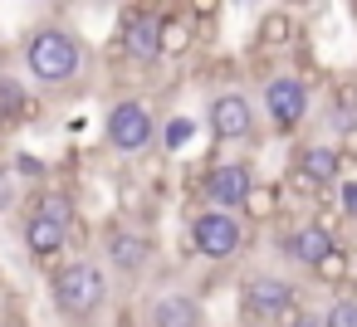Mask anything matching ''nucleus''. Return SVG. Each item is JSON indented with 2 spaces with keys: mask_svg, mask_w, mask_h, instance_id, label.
Returning <instances> with one entry per match:
<instances>
[{
  "mask_svg": "<svg viewBox=\"0 0 357 327\" xmlns=\"http://www.w3.org/2000/svg\"><path fill=\"white\" fill-rule=\"evenodd\" d=\"M279 205H284V191L274 181H250V191L240 200V210H245L250 225H274L279 220Z\"/></svg>",
  "mask_w": 357,
  "mask_h": 327,
  "instance_id": "16",
  "label": "nucleus"
},
{
  "mask_svg": "<svg viewBox=\"0 0 357 327\" xmlns=\"http://www.w3.org/2000/svg\"><path fill=\"white\" fill-rule=\"evenodd\" d=\"M259 108L269 113V122H274L279 132H294V127H303V118H308V83L294 79V74H274V79H264Z\"/></svg>",
  "mask_w": 357,
  "mask_h": 327,
  "instance_id": "7",
  "label": "nucleus"
},
{
  "mask_svg": "<svg viewBox=\"0 0 357 327\" xmlns=\"http://www.w3.org/2000/svg\"><path fill=\"white\" fill-rule=\"evenodd\" d=\"M0 298H6V278H0Z\"/></svg>",
  "mask_w": 357,
  "mask_h": 327,
  "instance_id": "29",
  "label": "nucleus"
},
{
  "mask_svg": "<svg viewBox=\"0 0 357 327\" xmlns=\"http://www.w3.org/2000/svg\"><path fill=\"white\" fill-rule=\"evenodd\" d=\"M255 45H259V54H289L298 45L294 10H264L259 15V30H255Z\"/></svg>",
  "mask_w": 357,
  "mask_h": 327,
  "instance_id": "13",
  "label": "nucleus"
},
{
  "mask_svg": "<svg viewBox=\"0 0 357 327\" xmlns=\"http://www.w3.org/2000/svg\"><path fill=\"white\" fill-rule=\"evenodd\" d=\"M103 137H108V147L118 157H142L152 147V137H157V118H152V108L142 98H118L108 108V118H103Z\"/></svg>",
  "mask_w": 357,
  "mask_h": 327,
  "instance_id": "3",
  "label": "nucleus"
},
{
  "mask_svg": "<svg viewBox=\"0 0 357 327\" xmlns=\"http://www.w3.org/2000/svg\"><path fill=\"white\" fill-rule=\"evenodd\" d=\"M64 244H69V230H59L54 220H45V215L30 210V220H25V249H30L40 264H50V259L64 254Z\"/></svg>",
  "mask_w": 357,
  "mask_h": 327,
  "instance_id": "15",
  "label": "nucleus"
},
{
  "mask_svg": "<svg viewBox=\"0 0 357 327\" xmlns=\"http://www.w3.org/2000/svg\"><path fill=\"white\" fill-rule=\"evenodd\" d=\"M337 205H342V220H357V181H337Z\"/></svg>",
  "mask_w": 357,
  "mask_h": 327,
  "instance_id": "24",
  "label": "nucleus"
},
{
  "mask_svg": "<svg viewBox=\"0 0 357 327\" xmlns=\"http://www.w3.org/2000/svg\"><path fill=\"white\" fill-rule=\"evenodd\" d=\"M6 171H10V176H45V166H40L35 157H25V152H20V157H15Z\"/></svg>",
  "mask_w": 357,
  "mask_h": 327,
  "instance_id": "26",
  "label": "nucleus"
},
{
  "mask_svg": "<svg viewBox=\"0 0 357 327\" xmlns=\"http://www.w3.org/2000/svg\"><path fill=\"white\" fill-rule=\"evenodd\" d=\"M162 137H167V142H162L167 152H181V147L196 137V118H181V113H176V118H167V132H162Z\"/></svg>",
  "mask_w": 357,
  "mask_h": 327,
  "instance_id": "21",
  "label": "nucleus"
},
{
  "mask_svg": "<svg viewBox=\"0 0 357 327\" xmlns=\"http://www.w3.org/2000/svg\"><path fill=\"white\" fill-rule=\"evenodd\" d=\"M25 69L45 88H69L84 74V45L64 25H40L25 35Z\"/></svg>",
  "mask_w": 357,
  "mask_h": 327,
  "instance_id": "1",
  "label": "nucleus"
},
{
  "mask_svg": "<svg viewBox=\"0 0 357 327\" xmlns=\"http://www.w3.org/2000/svg\"><path fill=\"white\" fill-rule=\"evenodd\" d=\"M10 205H15V176H10L6 166H0V215H6Z\"/></svg>",
  "mask_w": 357,
  "mask_h": 327,
  "instance_id": "27",
  "label": "nucleus"
},
{
  "mask_svg": "<svg viewBox=\"0 0 357 327\" xmlns=\"http://www.w3.org/2000/svg\"><path fill=\"white\" fill-rule=\"evenodd\" d=\"M294 308H298V288L284 283L279 273H250L240 283V312L250 322H289Z\"/></svg>",
  "mask_w": 357,
  "mask_h": 327,
  "instance_id": "4",
  "label": "nucleus"
},
{
  "mask_svg": "<svg viewBox=\"0 0 357 327\" xmlns=\"http://www.w3.org/2000/svg\"><path fill=\"white\" fill-rule=\"evenodd\" d=\"M284 249H289V259H298L303 269H313L323 254L337 249V234H333L323 220H303V225H294V230L284 234Z\"/></svg>",
  "mask_w": 357,
  "mask_h": 327,
  "instance_id": "11",
  "label": "nucleus"
},
{
  "mask_svg": "<svg viewBox=\"0 0 357 327\" xmlns=\"http://www.w3.org/2000/svg\"><path fill=\"white\" fill-rule=\"evenodd\" d=\"M206 122H211V137L215 142H250L255 137V98L240 93V88H220L211 98Z\"/></svg>",
  "mask_w": 357,
  "mask_h": 327,
  "instance_id": "8",
  "label": "nucleus"
},
{
  "mask_svg": "<svg viewBox=\"0 0 357 327\" xmlns=\"http://www.w3.org/2000/svg\"><path fill=\"white\" fill-rule=\"evenodd\" d=\"M333 152L342 157V166H347V161H357V122H352V127H342V137H337V147H333Z\"/></svg>",
  "mask_w": 357,
  "mask_h": 327,
  "instance_id": "25",
  "label": "nucleus"
},
{
  "mask_svg": "<svg viewBox=\"0 0 357 327\" xmlns=\"http://www.w3.org/2000/svg\"><path fill=\"white\" fill-rule=\"evenodd\" d=\"M289 327H323V312H308V308H294V312H289Z\"/></svg>",
  "mask_w": 357,
  "mask_h": 327,
  "instance_id": "28",
  "label": "nucleus"
},
{
  "mask_svg": "<svg viewBox=\"0 0 357 327\" xmlns=\"http://www.w3.org/2000/svg\"><path fill=\"white\" fill-rule=\"evenodd\" d=\"M250 166L245 161H220V166H211L206 171V210H225V215H235L240 210V200H245V191H250Z\"/></svg>",
  "mask_w": 357,
  "mask_h": 327,
  "instance_id": "9",
  "label": "nucleus"
},
{
  "mask_svg": "<svg viewBox=\"0 0 357 327\" xmlns=\"http://www.w3.org/2000/svg\"><path fill=\"white\" fill-rule=\"evenodd\" d=\"M147 327H201V303L181 288H162L147 303Z\"/></svg>",
  "mask_w": 357,
  "mask_h": 327,
  "instance_id": "12",
  "label": "nucleus"
},
{
  "mask_svg": "<svg viewBox=\"0 0 357 327\" xmlns=\"http://www.w3.org/2000/svg\"><path fill=\"white\" fill-rule=\"evenodd\" d=\"M35 215H45V220H54L59 230H74V200L64 196V191H40V200H35Z\"/></svg>",
  "mask_w": 357,
  "mask_h": 327,
  "instance_id": "19",
  "label": "nucleus"
},
{
  "mask_svg": "<svg viewBox=\"0 0 357 327\" xmlns=\"http://www.w3.org/2000/svg\"><path fill=\"white\" fill-rule=\"evenodd\" d=\"M162 59H181V54H191V45H196V25H191V15L186 10H167L162 15Z\"/></svg>",
  "mask_w": 357,
  "mask_h": 327,
  "instance_id": "17",
  "label": "nucleus"
},
{
  "mask_svg": "<svg viewBox=\"0 0 357 327\" xmlns=\"http://www.w3.org/2000/svg\"><path fill=\"white\" fill-rule=\"evenodd\" d=\"M289 191H294V196H303V200H318V196H323V191H318L298 166H289Z\"/></svg>",
  "mask_w": 357,
  "mask_h": 327,
  "instance_id": "23",
  "label": "nucleus"
},
{
  "mask_svg": "<svg viewBox=\"0 0 357 327\" xmlns=\"http://www.w3.org/2000/svg\"><path fill=\"white\" fill-rule=\"evenodd\" d=\"M318 191H328V186H337L342 181V157L328 147V142H308V147H298V161H294Z\"/></svg>",
  "mask_w": 357,
  "mask_h": 327,
  "instance_id": "14",
  "label": "nucleus"
},
{
  "mask_svg": "<svg viewBox=\"0 0 357 327\" xmlns=\"http://www.w3.org/2000/svg\"><path fill=\"white\" fill-rule=\"evenodd\" d=\"M162 10H142V6H132V10H123L118 15V49L132 59V64H142V69H152V64H162Z\"/></svg>",
  "mask_w": 357,
  "mask_h": 327,
  "instance_id": "6",
  "label": "nucleus"
},
{
  "mask_svg": "<svg viewBox=\"0 0 357 327\" xmlns=\"http://www.w3.org/2000/svg\"><path fill=\"white\" fill-rule=\"evenodd\" d=\"M54 312L69 317V322H89L108 308V273L93 264V259H69L54 269Z\"/></svg>",
  "mask_w": 357,
  "mask_h": 327,
  "instance_id": "2",
  "label": "nucleus"
},
{
  "mask_svg": "<svg viewBox=\"0 0 357 327\" xmlns=\"http://www.w3.org/2000/svg\"><path fill=\"white\" fill-rule=\"evenodd\" d=\"M103 254L113 259L118 273H142L147 259H152V239H147L142 230H132V225H108V234H103Z\"/></svg>",
  "mask_w": 357,
  "mask_h": 327,
  "instance_id": "10",
  "label": "nucleus"
},
{
  "mask_svg": "<svg viewBox=\"0 0 357 327\" xmlns=\"http://www.w3.org/2000/svg\"><path fill=\"white\" fill-rule=\"evenodd\" d=\"M313 278H318V283H333V288H337V283H347V278H352V254L337 244L333 254H323V259L313 264Z\"/></svg>",
  "mask_w": 357,
  "mask_h": 327,
  "instance_id": "20",
  "label": "nucleus"
},
{
  "mask_svg": "<svg viewBox=\"0 0 357 327\" xmlns=\"http://www.w3.org/2000/svg\"><path fill=\"white\" fill-rule=\"evenodd\" d=\"M323 327H357V298H333L323 312Z\"/></svg>",
  "mask_w": 357,
  "mask_h": 327,
  "instance_id": "22",
  "label": "nucleus"
},
{
  "mask_svg": "<svg viewBox=\"0 0 357 327\" xmlns=\"http://www.w3.org/2000/svg\"><path fill=\"white\" fill-rule=\"evenodd\" d=\"M240 244H245V225L235 215H225V210H196L191 215V249L201 259L225 264L240 254Z\"/></svg>",
  "mask_w": 357,
  "mask_h": 327,
  "instance_id": "5",
  "label": "nucleus"
},
{
  "mask_svg": "<svg viewBox=\"0 0 357 327\" xmlns=\"http://www.w3.org/2000/svg\"><path fill=\"white\" fill-rule=\"evenodd\" d=\"M328 113H333L337 127H352L357 122V79H337L328 88Z\"/></svg>",
  "mask_w": 357,
  "mask_h": 327,
  "instance_id": "18",
  "label": "nucleus"
}]
</instances>
